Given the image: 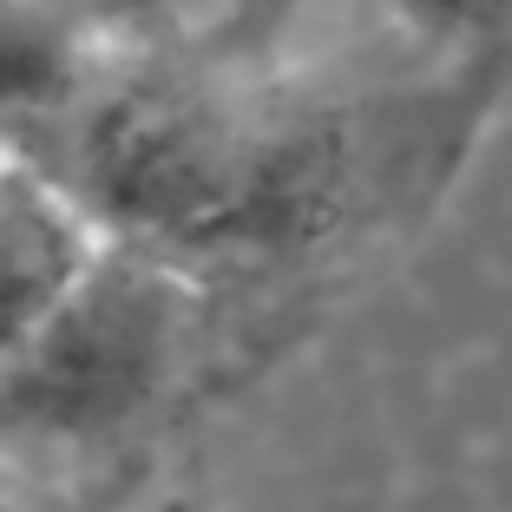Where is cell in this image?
<instances>
[{
	"label": "cell",
	"instance_id": "obj_1",
	"mask_svg": "<svg viewBox=\"0 0 512 512\" xmlns=\"http://www.w3.org/2000/svg\"><path fill=\"white\" fill-rule=\"evenodd\" d=\"M329 204V158L302 138L230 119L171 86L112 92L86 132V211L184 250H256L309 237Z\"/></svg>",
	"mask_w": 512,
	"mask_h": 512
},
{
	"label": "cell",
	"instance_id": "obj_2",
	"mask_svg": "<svg viewBox=\"0 0 512 512\" xmlns=\"http://www.w3.org/2000/svg\"><path fill=\"white\" fill-rule=\"evenodd\" d=\"M171 342L178 322L165 283L106 250L79 296L0 368V434L86 440L132 421L165 381Z\"/></svg>",
	"mask_w": 512,
	"mask_h": 512
},
{
	"label": "cell",
	"instance_id": "obj_3",
	"mask_svg": "<svg viewBox=\"0 0 512 512\" xmlns=\"http://www.w3.org/2000/svg\"><path fill=\"white\" fill-rule=\"evenodd\" d=\"M112 250L86 197H66L27 171H0V368L79 296Z\"/></svg>",
	"mask_w": 512,
	"mask_h": 512
},
{
	"label": "cell",
	"instance_id": "obj_4",
	"mask_svg": "<svg viewBox=\"0 0 512 512\" xmlns=\"http://www.w3.org/2000/svg\"><path fill=\"white\" fill-rule=\"evenodd\" d=\"M92 46L60 7L0 0V132L46 125L86 99Z\"/></svg>",
	"mask_w": 512,
	"mask_h": 512
},
{
	"label": "cell",
	"instance_id": "obj_5",
	"mask_svg": "<svg viewBox=\"0 0 512 512\" xmlns=\"http://www.w3.org/2000/svg\"><path fill=\"white\" fill-rule=\"evenodd\" d=\"M394 14L421 33V40L486 46L512 27V0H394Z\"/></svg>",
	"mask_w": 512,
	"mask_h": 512
},
{
	"label": "cell",
	"instance_id": "obj_6",
	"mask_svg": "<svg viewBox=\"0 0 512 512\" xmlns=\"http://www.w3.org/2000/svg\"><path fill=\"white\" fill-rule=\"evenodd\" d=\"M0 512H27V506H20V499H7V493H0Z\"/></svg>",
	"mask_w": 512,
	"mask_h": 512
}]
</instances>
